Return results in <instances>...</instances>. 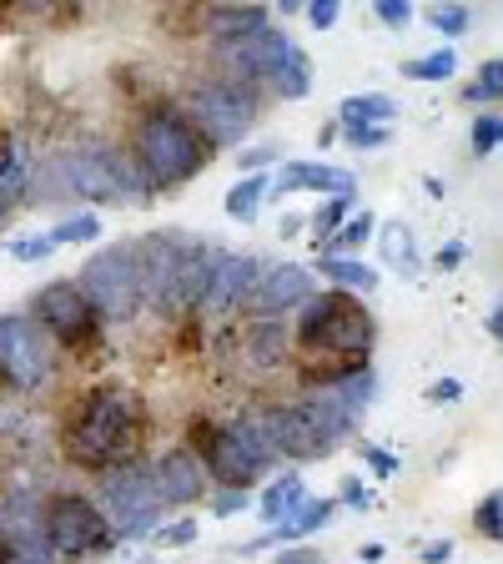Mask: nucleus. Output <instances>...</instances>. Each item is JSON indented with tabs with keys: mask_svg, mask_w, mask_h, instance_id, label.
Returning <instances> with one entry per match:
<instances>
[{
	"mask_svg": "<svg viewBox=\"0 0 503 564\" xmlns=\"http://www.w3.org/2000/svg\"><path fill=\"white\" fill-rule=\"evenodd\" d=\"M342 505H348V509H368V489H363V479H342Z\"/></svg>",
	"mask_w": 503,
	"mask_h": 564,
	"instance_id": "de8ad7c7",
	"label": "nucleus"
},
{
	"mask_svg": "<svg viewBox=\"0 0 503 564\" xmlns=\"http://www.w3.org/2000/svg\"><path fill=\"white\" fill-rule=\"evenodd\" d=\"M363 464L378 479H393V474H398V454H393V448H378V444H363Z\"/></svg>",
	"mask_w": 503,
	"mask_h": 564,
	"instance_id": "ea45409f",
	"label": "nucleus"
},
{
	"mask_svg": "<svg viewBox=\"0 0 503 564\" xmlns=\"http://www.w3.org/2000/svg\"><path fill=\"white\" fill-rule=\"evenodd\" d=\"M35 6H46V0H35Z\"/></svg>",
	"mask_w": 503,
	"mask_h": 564,
	"instance_id": "13d9d810",
	"label": "nucleus"
},
{
	"mask_svg": "<svg viewBox=\"0 0 503 564\" xmlns=\"http://www.w3.org/2000/svg\"><path fill=\"white\" fill-rule=\"evenodd\" d=\"M201 534V524L197 519H176V524H156V544L162 550H187L192 540Z\"/></svg>",
	"mask_w": 503,
	"mask_h": 564,
	"instance_id": "4c0bfd02",
	"label": "nucleus"
},
{
	"mask_svg": "<svg viewBox=\"0 0 503 564\" xmlns=\"http://www.w3.org/2000/svg\"><path fill=\"white\" fill-rule=\"evenodd\" d=\"M217 262H222V247L192 237L187 258H182V268L172 272V282H166V293L156 297L152 313L182 317V313H192V307H201V297H207V288H211V272H217Z\"/></svg>",
	"mask_w": 503,
	"mask_h": 564,
	"instance_id": "f8f14e48",
	"label": "nucleus"
},
{
	"mask_svg": "<svg viewBox=\"0 0 503 564\" xmlns=\"http://www.w3.org/2000/svg\"><path fill=\"white\" fill-rule=\"evenodd\" d=\"M358 187V176L342 172L332 162H287L277 176V192H352Z\"/></svg>",
	"mask_w": 503,
	"mask_h": 564,
	"instance_id": "412c9836",
	"label": "nucleus"
},
{
	"mask_svg": "<svg viewBox=\"0 0 503 564\" xmlns=\"http://www.w3.org/2000/svg\"><path fill=\"white\" fill-rule=\"evenodd\" d=\"M307 297H313V268H303V262H272V268H262L247 307H252V317H282V313H293V307H303Z\"/></svg>",
	"mask_w": 503,
	"mask_h": 564,
	"instance_id": "2eb2a0df",
	"label": "nucleus"
},
{
	"mask_svg": "<svg viewBox=\"0 0 503 564\" xmlns=\"http://www.w3.org/2000/svg\"><path fill=\"white\" fill-rule=\"evenodd\" d=\"M252 499H247V489H222L211 494V514H237V509H247Z\"/></svg>",
	"mask_w": 503,
	"mask_h": 564,
	"instance_id": "37998d69",
	"label": "nucleus"
},
{
	"mask_svg": "<svg viewBox=\"0 0 503 564\" xmlns=\"http://www.w3.org/2000/svg\"><path fill=\"white\" fill-rule=\"evenodd\" d=\"M267 86L282 96V101H297V96L313 91V56H307L303 46H293L287 56H282V66L267 76Z\"/></svg>",
	"mask_w": 503,
	"mask_h": 564,
	"instance_id": "393cba45",
	"label": "nucleus"
},
{
	"mask_svg": "<svg viewBox=\"0 0 503 564\" xmlns=\"http://www.w3.org/2000/svg\"><path fill=\"white\" fill-rule=\"evenodd\" d=\"M297 232H303V217H297V212L293 217H282V237H297Z\"/></svg>",
	"mask_w": 503,
	"mask_h": 564,
	"instance_id": "864d4df0",
	"label": "nucleus"
},
{
	"mask_svg": "<svg viewBox=\"0 0 503 564\" xmlns=\"http://www.w3.org/2000/svg\"><path fill=\"white\" fill-rule=\"evenodd\" d=\"M469 141H473V156H493V152H499V147H503V117H493V111H483V117H473Z\"/></svg>",
	"mask_w": 503,
	"mask_h": 564,
	"instance_id": "c9c22d12",
	"label": "nucleus"
},
{
	"mask_svg": "<svg viewBox=\"0 0 503 564\" xmlns=\"http://www.w3.org/2000/svg\"><path fill=\"white\" fill-rule=\"evenodd\" d=\"M287 51H293V41H287V35L282 31H258L252 35V41H242V46H227V51H217V56H222V66L232 70V82H267L272 70L282 66V56H287Z\"/></svg>",
	"mask_w": 503,
	"mask_h": 564,
	"instance_id": "f3484780",
	"label": "nucleus"
},
{
	"mask_svg": "<svg viewBox=\"0 0 503 564\" xmlns=\"http://www.w3.org/2000/svg\"><path fill=\"white\" fill-rule=\"evenodd\" d=\"M448 554H453V544H448V540H434V544H423V564H444Z\"/></svg>",
	"mask_w": 503,
	"mask_h": 564,
	"instance_id": "8fccbe9b",
	"label": "nucleus"
},
{
	"mask_svg": "<svg viewBox=\"0 0 503 564\" xmlns=\"http://www.w3.org/2000/svg\"><path fill=\"white\" fill-rule=\"evenodd\" d=\"M76 288L91 297L101 323H131L141 313V272H136V242H111L86 258L76 272Z\"/></svg>",
	"mask_w": 503,
	"mask_h": 564,
	"instance_id": "1a4fd4ad",
	"label": "nucleus"
},
{
	"mask_svg": "<svg viewBox=\"0 0 503 564\" xmlns=\"http://www.w3.org/2000/svg\"><path fill=\"white\" fill-rule=\"evenodd\" d=\"M287 358V328L277 317H252L247 323V364L258 368H277Z\"/></svg>",
	"mask_w": 503,
	"mask_h": 564,
	"instance_id": "5701e85b",
	"label": "nucleus"
},
{
	"mask_svg": "<svg viewBox=\"0 0 503 564\" xmlns=\"http://www.w3.org/2000/svg\"><path fill=\"white\" fill-rule=\"evenodd\" d=\"M473 529H479L483 540H493V544H503V489H493V494H483L479 505H473Z\"/></svg>",
	"mask_w": 503,
	"mask_h": 564,
	"instance_id": "72a5a7b5",
	"label": "nucleus"
},
{
	"mask_svg": "<svg viewBox=\"0 0 503 564\" xmlns=\"http://www.w3.org/2000/svg\"><path fill=\"white\" fill-rule=\"evenodd\" d=\"M207 166V141L197 137L182 111L172 106H156L146 111V121L136 127V172L146 187H182Z\"/></svg>",
	"mask_w": 503,
	"mask_h": 564,
	"instance_id": "20e7f679",
	"label": "nucleus"
},
{
	"mask_svg": "<svg viewBox=\"0 0 503 564\" xmlns=\"http://www.w3.org/2000/svg\"><path fill=\"white\" fill-rule=\"evenodd\" d=\"M423 21L434 25L438 35L458 41V35L473 25V15H469V6H463V0H438V6H428V11H423Z\"/></svg>",
	"mask_w": 503,
	"mask_h": 564,
	"instance_id": "7c9ffc66",
	"label": "nucleus"
},
{
	"mask_svg": "<svg viewBox=\"0 0 503 564\" xmlns=\"http://www.w3.org/2000/svg\"><path fill=\"white\" fill-rule=\"evenodd\" d=\"M313 272L317 278H328V282H338L342 293H368V288H378V272L358 258H317Z\"/></svg>",
	"mask_w": 503,
	"mask_h": 564,
	"instance_id": "c85d7f7f",
	"label": "nucleus"
},
{
	"mask_svg": "<svg viewBox=\"0 0 503 564\" xmlns=\"http://www.w3.org/2000/svg\"><path fill=\"white\" fill-rule=\"evenodd\" d=\"M297 368H303L313 383H328V378H342L352 368H368V352L378 343L373 313L352 293L332 288V293H313L303 307H297Z\"/></svg>",
	"mask_w": 503,
	"mask_h": 564,
	"instance_id": "f257e3e1",
	"label": "nucleus"
},
{
	"mask_svg": "<svg viewBox=\"0 0 503 564\" xmlns=\"http://www.w3.org/2000/svg\"><path fill=\"white\" fill-rule=\"evenodd\" d=\"M187 121L207 147H237L258 127V91L227 76H207L187 91Z\"/></svg>",
	"mask_w": 503,
	"mask_h": 564,
	"instance_id": "6e6552de",
	"label": "nucleus"
},
{
	"mask_svg": "<svg viewBox=\"0 0 503 564\" xmlns=\"http://www.w3.org/2000/svg\"><path fill=\"white\" fill-rule=\"evenodd\" d=\"M307 499V484H303V474H277V479L262 489V499H258V514L267 519V524H277V519H287L297 505Z\"/></svg>",
	"mask_w": 503,
	"mask_h": 564,
	"instance_id": "a878e982",
	"label": "nucleus"
},
{
	"mask_svg": "<svg viewBox=\"0 0 503 564\" xmlns=\"http://www.w3.org/2000/svg\"><path fill=\"white\" fill-rule=\"evenodd\" d=\"M6 252H11V262H46L56 242H51V232H21L15 242H6Z\"/></svg>",
	"mask_w": 503,
	"mask_h": 564,
	"instance_id": "e433bc0d",
	"label": "nucleus"
},
{
	"mask_svg": "<svg viewBox=\"0 0 503 564\" xmlns=\"http://www.w3.org/2000/svg\"><path fill=\"white\" fill-rule=\"evenodd\" d=\"M272 564H328V560H322L317 550H303V544H297V550H282Z\"/></svg>",
	"mask_w": 503,
	"mask_h": 564,
	"instance_id": "09e8293b",
	"label": "nucleus"
},
{
	"mask_svg": "<svg viewBox=\"0 0 503 564\" xmlns=\"http://www.w3.org/2000/svg\"><path fill=\"white\" fill-rule=\"evenodd\" d=\"M101 514L111 519L117 540H141V534H156L166 514V499H162V484H156L152 464H121V469H106L101 474Z\"/></svg>",
	"mask_w": 503,
	"mask_h": 564,
	"instance_id": "0eeeda50",
	"label": "nucleus"
},
{
	"mask_svg": "<svg viewBox=\"0 0 503 564\" xmlns=\"http://www.w3.org/2000/svg\"><path fill=\"white\" fill-rule=\"evenodd\" d=\"M453 66H458V56L448 46H438V51H428V56H418V61H403V76H408V82H448Z\"/></svg>",
	"mask_w": 503,
	"mask_h": 564,
	"instance_id": "473e14b6",
	"label": "nucleus"
},
{
	"mask_svg": "<svg viewBox=\"0 0 503 564\" xmlns=\"http://www.w3.org/2000/svg\"><path fill=\"white\" fill-rule=\"evenodd\" d=\"M338 121H342V131L348 127H387V121H398V101L383 91L348 96V101L338 106Z\"/></svg>",
	"mask_w": 503,
	"mask_h": 564,
	"instance_id": "b1692460",
	"label": "nucleus"
},
{
	"mask_svg": "<svg viewBox=\"0 0 503 564\" xmlns=\"http://www.w3.org/2000/svg\"><path fill=\"white\" fill-rule=\"evenodd\" d=\"M373 11H378V21L383 25H408V15H413V0H373Z\"/></svg>",
	"mask_w": 503,
	"mask_h": 564,
	"instance_id": "a19ab883",
	"label": "nucleus"
},
{
	"mask_svg": "<svg viewBox=\"0 0 503 564\" xmlns=\"http://www.w3.org/2000/svg\"><path fill=\"white\" fill-rule=\"evenodd\" d=\"M41 540L56 554V564H76V560H96L117 544V529L101 514V505H91L86 494H51L41 505Z\"/></svg>",
	"mask_w": 503,
	"mask_h": 564,
	"instance_id": "39448f33",
	"label": "nucleus"
},
{
	"mask_svg": "<svg viewBox=\"0 0 503 564\" xmlns=\"http://www.w3.org/2000/svg\"><path fill=\"white\" fill-rule=\"evenodd\" d=\"M368 6H373V0H368Z\"/></svg>",
	"mask_w": 503,
	"mask_h": 564,
	"instance_id": "bf43d9fd",
	"label": "nucleus"
},
{
	"mask_svg": "<svg viewBox=\"0 0 503 564\" xmlns=\"http://www.w3.org/2000/svg\"><path fill=\"white\" fill-rule=\"evenodd\" d=\"M0 564H15V544H11V534L0 529Z\"/></svg>",
	"mask_w": 503,
	"mask_h": 564,
	"instance_id": "3c124183",
	"label": "nucleus"
},
{
	"mask_svg": "<svg viewBox=\"0 0 503 564\" xmlns=\"http://www.w3.org/2000/svg\"><path fill=\"white\" fill-rule=\"evenodd\" d=\"M463 101H469V106H493V101H503V56H499V61H483L479 76L463 86Z\"/></svg>",
	"mask_w": 503,
	"mask_h": 564,
	"instance_id": "2f4dec72",
	"label": "nucleus"
},
{
	"mask_svg": "<svg viewBox=\"0 0 503 564\" xmlns=\"http://www.w3.org/2000/svg\"><path fill=\"white\" fill-rule=\"evenodd\" d=\"M192 237L176 232V227H162L152 237H136V272H141V307H156V297L166 293L172 272L182 268Z\"/></svg>",
	"mask_w": 503,
	"mask_h": 564,
	"instance_id": "4468645a",
	"label": "nucleus"
},
{
	"mask_svg": "<svg viewBox=\"0 0 503 564\" xmlns=\"http://www.w3.org/2000/svg\"><path fill=\"white\" fill-rule=\"evenodd\" d=\"M453 399H463V383H458V378H438V383L428 388V403H453Z\"/></svg>",
	"mask_w": 503,
	"mask_h": 564,
	"instance_id": "a18cd8bd",
	"label": "nucleus"
},
{
	"mask_svg": "<svg viewBox=\"0 0 503 564\" xmlns=\"http://www.w3.org/2000/svg\"><path fill=\"white\" fill-rule=\"evenodd\" d=\"M338 11H342V0H307V21H313V31H332Z\"/></svg>",
	"mask_w": 503,
	"mask_h": 564,
	"instance_id": "79ce46f5",
	"label": "nucleus"
},
{
	"mask_svg": "<svg viewBox=\"0 0 503 564\" xmlns=\"http://www.w3.org/2000/svg\"><path fill=\"white\" fill-rule=\"evenodd\" d=\"M35 328L56 338L61 348H91L101 338V313L91 307V297L76 288V278L46 282L41 293L31 297V313H25Z\"/></svg>",
	"mask_w": 503,
	"mask_h": 564,
	"instance_id": "9d476101",
	"label": "nucleus"
},
{
	"mask_svg": "<svg viewBox=\"0 0 503 564\" xmlns=\"http://www.w3.org/2000/svg\"><path fill=\"white\" fill-rule=\"evenodd\" d=\"M358 554H363L368 564H378V560H383V544H363V550H358Z\"/></svg>",
	"mask_w": 503,
	"mask_h": 564,
	"instance_id": "6e6d98bb",
	"label": "nucleus"
},
{
	"mask_svg": "<svg viewBox=\"0 0 503 564\" xmlns=\"http://www.w3.org/2000/svg\"><path fill=\"white\" fill-rule=\"evenodd\" d=\"M463 258H469V242H448V247H444V252H438L434 262H438V272H453V268H458V262H463Z\"/></svg>",
	"mask_w": 503,
	"mask_h": 564,
	"instance_id": "49530a36",
	"label": "nucleus"
},
{
	"mask_svg": "<svg viewBox=\"0 0 503 564\" xmlns=\"http://www.w3.org/2000/svg\"><path fill=\"white\" fill-rule=\"evenodd\" d=\"M96 237H101V217H96V212H81V217H66V223L51 227V242H56V247L96 242Z\"/></svg>",
	"mask_w": 503,
	"mask_h": 564,
	"instance_id": "f704fd0d",
	"label": "nucleus"
},
{
	"mask_svg": "<svg viewBox=\"0 0 503 564\" xmlns=\"http://www.w3.org/2000/svg\"><path fill=\"white\" fill-rule=\"evenodd\" d=\"M489 333H493V338L503 343V303H499V307H493V313H489Z\"/></svg>",
	"mask_w": 503,
	"mask_h": 564,
	"instance_id": "603ef678",
	"label": "nucleus"
},
{
	"mask_svg": "<svg viewBox=\"0 0 503 564\" xmlns=\"http://www.w3.org/2000/svg\"><path fill=\"white\" fill-rule=\"evenodd\" d=\"M272 156H277V147H252V152L237 156V166H242V172H267Z\"/></svg>",
	"mask_w": 503,
	"mask_h": 564,
	"instance_id": "c03bdc74",
	"label": "nucleus"
},
{
	"mask_svg": "<svg viewBox=\"0 0 503 564\" xmlns=\"http://www.w3.org/2000/svg\"><path fill=\"white\" fill-rule=\"evenodd\" d=\"M15 202H21V197H11V192H0V223L11 217V207H15Z\"/></svg>",
	"mask_w": 503,
	"mask_h": 564,
	"instance_id": "5fc2aeb1",
	"label": "nucleus"
},
{
	"mask_svg": "<svg viewBox=\"0 0 503 564\" xmlns=\"http://www.w3.org/2000/svg\"><path fill=\"white\" fill-rule=\"evenodd\" d=\"M207 479H217L222 489H252L262 474L277 469V448H272L267 429H262L258 413H242L232 423H197L192 429Z\"/></svg>",
	"mask_w": 503,
	"mask_h": 564,
	"instance_id": "7ed1b4c3",
	"label": "nucleus"
},
{
	"mask_svg": "<svg viewBox=\"0 0 503 564\" xmlns=\"http://www.w3.org/2000/svg\"><path fill=\"white\" fill-rule=\"evenodd\" d=\"M146 434V409L131 388L96 383L76 399V413L66 423V458L91 474L121 469L136 458V444Z\"/></svg>",
	"mask_w": 503,
	"mask_h": 564,
	"instance_id": "f03ea898",
	"label": "nucleus"
},
{
	"mask_svg": "<svg viewBox=\"0 0 503 564\" xmlns=\"http://www.w3.org/2000/svg\"><path fill=\"white\" fill-rule=\"evenodd\" d=\"M258 278H262V258H252V252H222V262H217V272H211V288H207V297H201V307L217 313V317L237 313V307H247V297H252Z\"/></svg>",
	"mask_w": 503,
	"mask_h": 564,
	"instance_id": "dca6fc26",
	"label": "nucleus"
},
{
	"mask_svg": "<svg viewBox=\"0 0 503 564\" xmlns=\"http://www.w3.org/2000/svg\"><path fill=\"white\" fill-rule=\"evenodd\" d=\"M328 524H332V499H317V494H307L293 514L277 519L267 534H258V540H247L242 550L258 554V550H272V544H293V540H307V534H317V529H328Z\"/></svg>",
	"mask_w": 503,
	"mask_h": 564,
	"instance_id": "6ab92c4d",
	"label": "nucleus"
},
{
	"mask_svg": "<svg viewBox=\"0 0 503 564\" xmlns=\"http://www.w3.org/2000/svg\"><path fill=\"white\" fill-rule=\"evenodd\" d=\"M51 176L86 202H117V207H131L136 197H146V182H141L136 162H121L111 147H96V141L56 156V162H51Z\"/></svg>",
	"mask_w": 503,
	"mask_h": 564,
	"instance_id": "423d86ee",
	"label": "nucleus"
},
{
	"mask_svg": "<svg viewBox=\"0 0 503 564\" xmlns=\"http://www.w3.org/2000/svg\"><path fill=\"white\" fill-rule=\"evenodd\" d=\"M262 429H267L272 448H277V458H297V464H313V458H328L332 444L322 434H317V423L307 419L303 399L293 403H272V409L258 413Z\"/></svg>",
	"mask_w": 503,
	"mask_h": 564,
	"instance_id": "ddd939ff",
	"label": "nucleus"
},
{
	"mask_svg": "<svg viewBox=\"0 0 503 564\" xmlns=\"http://www.w3.org/2000/svg\"><path fill=\"white\" fill-rule=\"evenodd\" d=\"M152 469H156V484H162V499H166V509L197 505L201 494H207V469H201V458L192 454L187 444L166 448V454L156 458Z\"/></svg>",
	"mask_w": 503,
	"mask_h": 564,
	"instance_id": "a211bd4d",
	"label": "nucleus"
},
{
	"mask_svg": "<svg viewBox=\"0 0 503 564\" xmlns=\"http://www.w3.org/2000/svg\"><path fill=\"white\" fill-rule=\"evenodd\" d=\"M258 31H267V6H258V0H247V6H217V11L207 15V41L217 51L242 46V41H252Z\"/></svg>",
	"mask_w": 503,
	"mask_h": 564,
	"instance_id": "aec40b11",
	"label": "nucleus"
},
{
	"mask_svg": "<svg viewBox=\"0 0 503 564\" xmlns=\"http://www.w3.org/2000/svg\"><path fill=\"white\" fill-rule=\"evenodd\" d=\"M342 141L358 147V152H373V147H387V141H393V127H348Z\"/></svg>",
	"mask_w": 503,
	"mask_h": 564,
	"instance_id": "58836bf2",
	"label": "nucleus"
},
{
	"mask_svg": "<svg viewBox=\"0 0 503 564\" xmlns=\"http://www.w3.org/2000/svg\"><path fill=\"white\" fill-rule=\"evenodd\" d=\"M51 378V348L46 333L31 317H0V388L35 393Z\"/></svg>",
	"mask_w": 503,
	"mask_h": 564,
	"instance_id": "9b49d317",
	"label": "nucleus"
},
{
	"mask_svg": "<svg viewBox=\"0 0 503 564\" xmlns=\"http://www.w3.org/2000/svg\"><path fill=\"white\" fill-rule=\"evenodd\" d=\"M352 212H358V187H352V192H332V197H328V207H322V212H317V217H313V247H322V242H328V237L338 232L342 223H348Z\"/></svg>",
	"mask_w": 503,
	"mask_h": 564,
	"instance_id": "c756f323",
	"label": "nucleus"
},
{
	"mask_svg": "<svg viewBox=\"0 0 503 564\" xmlns=\"http://www.w3.org/2000/svg\"><path fill=\"white\" fill-rule=\"evenodd\" d=\"M373 227H378V217H373V212H352L348 223H342L338 232L328 237V242L317 247V258H352L358 247H368V242H373Z\"/></svg>",
	"mask_w": 503,
	"mask_h": 564,
	"instance_id": "bb28decb",
	"label": "nucleus"
},
{
	"mask_svg": "<svg viewBox=\"0 0 503 564\" xmlns=\"http://www.w3.org/2000/svg\"><path fill=\"white\" fill-rule=\"evenodd\" d=\"M267 192H272V176L267 172H247L242 182L227 192V217H232V223H258L262 197H267Z\"/></svg>",
	"mask_w": 503,
	"mask_h": 564,
	"instance_id": "cd10ccee",
	"label": "nucleus"
},
{
	"mask_svg": "<svg viewBox=\"0 0 503 564\" xmlns=\"http://www.w3.org/2000/svg\"><path fill=\"white\" fill-rule=\"evenodd\" d=\"M303 6H307V0H277V11H282V15H297Z\"/></svg>",
	"mask_w": 503,
	"mask_h": 564,
	"instance_id": "4d7b16f0",
	"label": "nucleus"
},
{
	"mask_svg": "<svg viewBox=\"0 0 503 564\" xmlns=\"http://www.w3.org/2000/svg\"><path fill=\"white\" fill-rule=\"evenodd\" d=\"M373 237H378V252H383V268H393L398 278H408V282H418L423 278V258H418V242H413V227L408 223H383V227H373Z\"/></svg>",
	"mask_w": 503,
	"mask_h": 564,
	"instance_id": "4be33fe9",
	"label": "nucleus"
}]
</instances>
